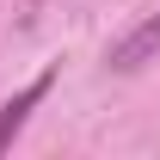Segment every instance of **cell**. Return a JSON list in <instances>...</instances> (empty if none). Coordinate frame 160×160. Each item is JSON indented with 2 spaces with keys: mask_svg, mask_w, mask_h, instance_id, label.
<instances>
[{
  "mask_svg": "<svg viewBox=\"0 0 160 160\" xmlns=\"http://www.w3.org/2000/svg\"><path fill=\"white\" fill-rule=\"evenodd\" d=\"M148 56H160V12H148L142 25H129V31L111 43V56H105V62H111L117 74H136Z\"/></svg>",
  "mask_w": 160,
  "mask_h": 160,
  "instance_id": "cell-1",
  "label": "cell"
},
{
  "mask_svg": "<svg viewBox=\"0 0 160 160\" xmlns=\"http://www.w3.org/2000/svg\"><path fill=\"white\" fill-rule=\"evenodd\" d=\"M49 86H56V74H37V80H31V86L19 92V99H6V105H0V154L12 148V136L25 129V117H31V111L49 99Z\"/></svg>",
  "mask_w": 160,
  "mask_h": 160,
  "instance_id": "cell-2",
  "label": "cell"
}]
</instances>
